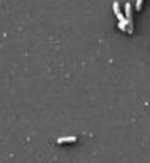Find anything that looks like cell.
Returning a JSON list of instances; mask_svg holds the SVG:
<instances>
[{"label":"cell","instance_id":"cell-3","mask_svg":"<svg viewBox=\"0 0 150 163\" xmlns=\"http://www.w3.org/2000/svg\"><path fill=\"white\" fill-rule=\"evenodd\" d=\"M142 2H144V0H137V4H135V10H140L142 9Z\"/></svg>","mask_w":150,"mask_h":163},{"label":"cell","instance_id":"cell-1","mask_svg":"<svg viewBox=\"0 0 150 163\" xmlns=\"http://www.w3.org/2000/svg\"><path fill=\"white\" fill-rule=\"evenodd\" d=\"M112 7H114V13L117 15V18H119V21H122V20H125V17L122 15V12H121V5L117 4V2H114L112 4Z\"/></svg>","mask_w":150,"mask_h":163},{"label":"cell","instance_id":"cell-2","mask_svg":"<svg viewBox=\"0 0 150 163\" xmlns=\"http://www.w3.org/2000/svg\"><path fill=\"white\" fill-rule=\"evenodd\" d=\"M76 140H78L76 137H63V138H58L56 143H58V145H61V143H73V142H76Z\"/></svg>","mask_w":150,"mask_h":163}]
</instances>
